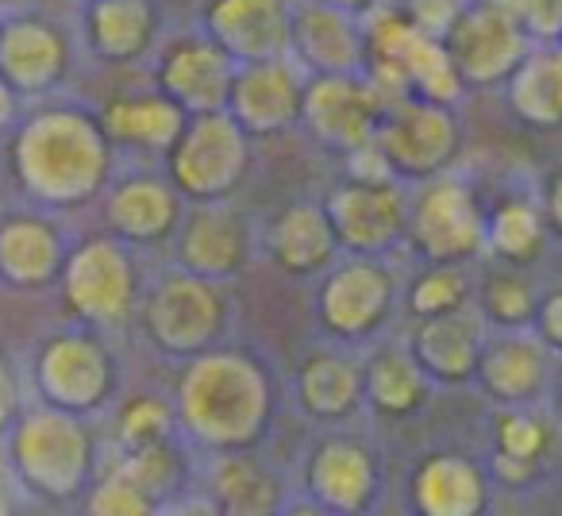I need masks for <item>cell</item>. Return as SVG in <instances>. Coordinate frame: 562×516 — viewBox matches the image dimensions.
Instances as JSON below:
<instances>
[{
	"instance_id": "cell-1",
	"label": "cell",
	"mask_w": 562,
	"mask_h": 516,
	"mask_svg": "<svg viewBox=\"0 0 562 516\" xmlns=\"http://www.w3.org/2000/svg\"><path fill=\"white\" fill-rule=\"evenodd\" d=\"M116 147L104 135L97 112L74 104L35 109L12 127L9 170L16 189L40 212L81 209L109 189Z\"/></svg>"
},
{
	"instance_id": "cell-2",
	"label": "cell",
	"mask_w": 562,
	"mask_h": 516,
	"mask_svg": "<svg viewBox=\"0 0 562 516\" xmlns=\"http://www.w3.org/2000/svg\"><path fill=\"white\" fill-rule=\"evenodd\" d=\"M170 405L189 444L212 455H243L270 428L273 385L250 355L216 347L186 362Z\"/></svg>"
},
{
	"instance_id": "cell-3",
	"label": "cell",
	"mask_w": 562,
	"mask_h": 516,
	"mask_svg": "<svg viewBox=\"0 0 562 516\" xmlns=\"http://www.w3.org/2000/svg\"><path fill=\"white\" fill-rule=\"evenodd\" d=\"M9 478L20 493L47 505H70L97 482V439L86 416L27 405L16 428L4 436Z\"/></svg>"
},
{
	"instance_id": "cell-4",
	"label": "cell",
	"mask_w": 562,
	"mask_h": 516,
	"mask_svg": "<svg viewBox=\"0 0 562 516\" xmlns=\"http://www.w3.org/2000/svg\"><path fill=\"white\" fill-rule=\"evenodd\" d=\"M135 321L155 351L173 359H196L220 347L232 324V301L224 285L193 278L186 270H170L150 290H143Z\"/></svg>"
},
{
	"instance_id": "cell-5",
	"label": "cell",
	"mask_w": 562,
	"mask_h": 516,
	"mask_svg": "<svg viewBox=\"0 0 562 516\" xmlns=\"http://www.w3.org/2000/svg\"><path fill=\"white\" fill-rule=\"evenodd\" d=\"M32 385L40 393V405L89 420L116 401L120 362L97 332H50L32 355Z\"/></svg>"
},
{
	"instance_id": "cell-6",
	"label": "cell",
	"mask_w": 562,
	"mask_h": 516,
	"mask_svg": "<svg viewBox=\"0 0 562 516\" xmlns=\"http://www.w3.org/2000/svg\"><path fill=\"white\" fill-rule=\"evenodd\" d=\"M63 305L81 328H124L135 316L143 298L139 267L132 247H124L112 235H93L70 247L58 274Z\"/></svg>"
},
{
	"instance_id": "cell-7",
	"label": "cell",
	"mask_w": 562,
	"mask_h": 516,
	"mask_svg": "<svg viewBox=\"0 0 562 516\" xmlns=\"http://www.w3.org/2000/svg\"><path fill=\"white\" fill-rule=\"evenodd\" d=\"M247 173V132L227 112L189 116L166 150V181L193 204H220Z\"/></svg>"
},
{
	"instance_id": "cell-8",
	"label": "cell",
	"mask_w": 562,
	"mask_h": 516,
	"mask_svg": "<svg viewBox=\"0 0 562 516\" xmlns=\"http://www.w3.org/2000/svg\"><path fill=\"white\" fill-rule=\"evenodd\" d=\"M405 243L428 267H462L485 250V212L467 181L431 178L408 197Z\"/></svg>"
},
{
	"instance_id": "cell-9",
	"label": "cell",
	"mask_w": 562,
	"mask_h": 516,
	"mask_svg": "<svg viewBox=\"0 0 562 516\" xmlns=\"http://www.w3.org/2000/svg\"><path fill=\"white\" fill-rule=\"evenodd\" d=\"M459 143L462 132L451 109L408 97V101H397L382 112L370 147L378 150L385 173L397 186L401 181L424 186L431 178H443L447 166L459 155Z\"/></svg>"
},
{
	"instance_id": "cell-10",
	"label": "cell",
	"mask_w": 562,
	"mask_h": 516,
	"mask_svg": "<svg viewBox=\"0 0 562 516\" xmlns=\"http://www.w3.org/2000/svg\"><path fill=\"white\" fill-rule=\"evenodd\" d=\"M397 298V278L382 258H351L328 270L316 290V316L336 344H367L385 328Z\"/></svg>"
},
{
	"instance_id": "cell-11",
	"label": "cell",
	"mask_w": 562,
	"mask_h": 516,
	"mask_svg": "<svg viewBox=\"0 0 562 516\" xmlns=\"http://www.w3.org/2000/svg\"><path fill=\"white\" fill-rule=\"evenodd\" d=\"M336 247L351 258H382L405 239L408 193L390 178H351L321 204Z\"/></svg>"
},
{
	"instance_id": "cell-12",
	"label": "cell",
	"mask_w": 562,
	"mask_h": 516,
	"mask_svg": "<svg viewBox=\"0 0 562 516\" xmlns=\"http://www.w3.org/2000/svg\"><path fill=\"white\" fill-rule=\"evenodd\" d=\"M443 51H447V63L451 70L459 74L462 89L474 86V89H490V86H501L508 81L520 63L531 55V43L528 35L516 27L513 16L482 0V4H467L459 12L451 27H447L443 40Z\"/></svg>"
},
{
	"instance_id": "cell-13",
	"label": "cell",
	"mask_w": 562,
	"mask_h": 516,
	"mask_svg": "<svg viewBox=\"0 0 562 516\" xmlns=\"http://www.w3.org/2000/svg\"><path fill=\"white\" fill-rule=\"evenodd\" d=\"M235 63L204 32L173 35L158 55V93L178 104L186 116H209L227 109Z\"/></svg>"
},
{
	"instance_id": "cell-14",
	"label": "cell",
	"mask_w": 562,
	"mask_h": 516,
	"mask_svg": "<svg viewBox=\"0 0 562 516\" xmlns=\"http://www.w3.org/2000/svg\"><path fill=\"white\" fill-rule=\"evenodd\" d=\"M382 97L367 86V78H308L301 124L321 147L359 155L374 143L382 120Z\"/></svg>"
},
{
	"instance_id": "cell-15",
	"label": "cell",
	"mask_w": 562,
	"mask_h": 516,
	"mask_svg": "<svg viewBox=\"0 0 562 516\" xmlns=\"http://www.w3.org/2000/svg\"><path fill=\"white\" fill-rule=\"evenodd\" d=\"M66 74H70V40L63 27L24 12L0 20V78L20 101L55 93Z\"/></svg>"
},
{
	"instance_id": "cell-16",
	"label": "cell",
	"mask_w": 562,
	"mask_h": 516,
	"mask_svg": "<svg viewBox=\"0 0 562 516\" xmlns=\"http://www.w3.org/2000/svg\"><path fill=\"white\" fill-rule=\"evenodd\" d=\"M308 501L331 516H367L382 493V470L367 444L351 436H328L305 459Z\"/></svg>"
},
{
	"instance_id": "cell-17",
	"label": "cell",
	"mask_w": 562,
	"mask_h": 516,
	"mask_svg": "<svg viewBox=\"0 0 562 516\" xmlns=\"http://www.w3.org/2000/svg\"><path fill=\"white\" fill-rule=\"evenodd\" d=\"M204 35L235 66L290 58V0H209Z\"/></svg>"
},
{
	"instance_id": "cell-18",
	"label": "cell",
	"mask_w": 562,
	"mask_h": 516,
	"mask_svg": "<svg viewBox=\"0 0 562 516\" xmlns=\"http://www.w3.org/2000/svg\"><path fill=\"white\" fill-rule=\"evenodd\" d=\"M250 227L235 209L220 204H196L173 232V258L178 270L204 282L224 285L235 278L250 258Z\"/></svg>"
},
{
	"instance_id": "cell-19",
	"label": "cell",
	"mask_w": 562,
	"mask_h": 516,
	"mask_svg": "<svg viewBox=\"0 0 562 516\" xmlns=\"http://www.w3.org/2000/svg\"><path fill=\"white\" fill-rule=\"evenodd\" d=\"M301 104H305V74L290 58H278V63L235 66L224 112L247 135H281L301 124Z\"/></svg>"
},
{
	"instance_id": "cell-20",
	"label": "cell",
	"mask_w": 562,
	"mask_h": 516,
	"mask_svg": "<svg viewBox=\"0 0 562 516\" xmlns=\"http://www.w3.org/2000/svg\"><path fill=\"white\" fill-rule=\"evenodd\" d=\"M551 374L554 355L531 332H497L485 336L474 382L501 408H536L551 390Z\"/></svg>"
},
{
	"instance_id": "cell-21",
	"label": "cell",
	"mask_w": 562,
	"mask_h": 516,
	"mask_svg": "<svg viewBox=\"0 0 562 516\" xmlns=\"http://www.w3.org/2000/svg\"><path fill=\"white\" fill-rule=\"evenodd\" d=\"M290 63L313 78H362L359 20L313 0L290 4Z\"/></svg>"
},
{
	"instance_id": "cell-22",
	"label": "cell",
	"mask_w": 562,
	"mask_h": 516,
	"mask_svg": "<svg viewBox=\"0 0 562 516\" xmlns=\"http://www.w3.org/2000/svg\"><path fill=\"white\" fill-rule=\"evenodd\" d=\"M70 255L66 235L47 212L20 209L0 216V285L20 293H40L58 285Z\"/></svg>"
},
{
	"instance_id": "cell-23",
	"label": "cell",
	"mask_w": 562,
	"mask_h": 516,
	"mask_svg": "<svg viewBox=\"0 0 562 516\" xmlns=\"http://www.w3.org/2000/svg\"><path fill=\"white\" fill-rule=\"evenodd\" d=\"M104 224L124 247H158L181 224V201L166 178L132 173L104 189Z\"/></svg>"
},
{
	"instance_id": "cell-24",
	"label": "cell",
	"mask_w": 562,
	"mask_h": 516,
	"mask_svg": "<svg viewBox=\"0 0 562 516\" xmlns=\"http://www.w3.org/2000/svg\"><path fill=\"white\" fill-rule=\"evenodd\" d=\"M405 347L428 382L467 385V382H474L477 355H482V347H485V324H482V316L474 313V305H467V309H459V313L416 321Z\"/></svg>"
},
{
	"instance_id": "cell-25",
	"label": "cell",
	"mask_w": 562,
	"mask_h": 516,
	"mask_svg": "<svg viewBox=\"0 0 562 516\" xmlns=\"http://www.w3.org/2000/svg\"><path fill=\"white\" fill-rule=\"evenodd\" d=\"M490 505V478L474 459L436 451L408 478L413 516H482Z\"/></svg>"
},
{
	"instance_id": "cell-26",
	"label": "cell",
	"mask_w": 562,
	"mask_h": 516,
	"mask_svg": "<svg viewBox=\"0 0 562 516\" xmlns=\"http://www.w3.org/2000/svg\"><path fill=\"white\" fill-rule=\"evenodd\" d=\"M81 40L97 63L132 66L155 47L158 9L155 0H86Z\"/></svg>"
},
{
	"instance_id": "cell-27",
	"label": "cell",
	"mask_w": 562,
	"mask_h": 516,
	"mask_svg": "<svg viewBox=\"0 0 562 516\" xmlns=\"http://www.w3.org/2000/svg\"><path fill=\"white\" fill-rule=\"evenodd\" d=\"M216 516H278L285 505V482L258 455H216L209 470V497Z\"/></svg>"
},
{
	"instance_id": "cell-28",
	"label": "cell",
	"mask_w": 562,
	"mask_h": 516,
	"mask_svg": "<svg viewBox=\"0 0 562 516\" xmlns=\"http://www.w3.org/2000/svg\"><path fill=\"white\" fill-rule=\"evenodd\" d=\"M293 397H297L301 413L321 424L351 420L362 408V362H355L336 347L313 351L301 362Z\"/></svg>"
},
{
	"instance_id": "cell-29",
	"label": "cell",
	"mask_w": 562,
	"mask_h": 516,
	"mask_svg": "<svg viewBox=\"0 0 562 516\" xmlns=\"http://www.w3.org/2000/svg\"><path fill=\"white\" fill-rule=\"evenodd\" d=\"M97 120H101L112 147L143 150V155H166L189 116L173 101H166L162 93H127V97H112L97 112Z\"/></svg>"
},
{
	"instance_id": "cell-30",
	"label": "cell",
	"mask_w": 562,
	"mask_h": 516,
	"mask_svg": "<svg viewBox=\"0 0 562 516\" xmlns=\"http://www.w3.org/2000/svg\"><path fill=\"white\" fill-rule=\"evenodd\" d=\"M336 250V235L321 204H293L273 220L266 235V255L273 258V267L293 278H313L328 270Z\"/></svg>"
},
{
	"instance_id": "cell-31",
	"label": "cell",
	"mask_w": 562,
	"mask_h": 516,
	"mask_svg": "<svg viewBox=\"0 0 562 516\" xmlns=\"http://www.w3.org/2000/svg\"><path fill=\"white\" fill-rule=\"evenodd\" d=\"M431 382L420 374L405 344H378L362 362V401L385 420H405L424 408Z\"/></svg>"
},
{
	"instance_id": "cell-32",
	"label": "cell",
	"mask_w": 562,
	"mask_h": 516,
	"mask_svg": "<svg viewBox=\"0 0 562 516\" xmlns=\"http://www.w3.org/2000/svg\"><path fill=\"white\" fill-rule=\"evenodd\" d=\"M547 247V220L536 201L528 197H508L485 216V250L501 258V267L524 270L543 258Z\"/></svg>"
},
{
	"instance_id": "cell-33",
	"label": "cell",
	"mask_w": 562,
	"mask_h": 516,
	"mask_svg": "<svg viewBox=\"0 0 562 516\" xmlns=\"http://www.w3.org/2000/svg\"><path fill=\"white\" fill-rule=\"evenodd\" d=\"M470 305H474V313L482 316V324H490V328L531 332L539 293L531 290V282L520 270L497 267V270H490V274H482V282L474 285Z\"/></svg>"
},
{
	"instance_id": "cell-34",
	"label": "cell",
	"mask_w": 562,
	"mask_h": 516,
	"mask_svg": "<svg viewBox=\"0 0 562 516\" xmlns=\"http://www.w3.org/2000/svg\"><path fill=\"white\" fill-rule=\"evenodd\" d=\"M508 97H513V109L520 112L528 124H539V127L562 124V104H559L554 78H551V51L536 47L524 58L520 70L508 78Z\"/></svg>"
},
{
	"instance_id": "cell-35",
	"label": "cell",
	"mask_w": 562,
	"mask_h": 516,
	"mask_svg": "<svg viewBox=\"0 0 562 516\" xmlns=\"http://www.w3.org/2000/svg\"><path fill=\"white\" fill-rule=\"evenodd\" d=\"M178 424H173V405L158 393H135L120 401L116 408V444L120 455L147 451V447L170 444Z\"/></svg>"
},
{
	"instance_id": "cell-36",
	"label": "cell",
	"mask_w": 562,
	"mask_h": 516,
	"mask_svg": "<svg viewBox=\"0 0 562 516\" xmlns=\"http://www.w3.org/2000/svg\"><path fill=\"white\" fill-rule=\"evenodd\" d=\"M493 439L497 451L493 459L520 462L528 470H539V459L551 447V424L536 413V408H501L493 416Z\"/></svg>"
},
{
	"instance_id": "cell-37",
	"label": "cell",
	"mask_w": 562,
	"mask_h": 516,
	"mask_svg": "<svg viewBox=\"0 0 562 516\" xmlns=\"http://www.w3.org/2000/svg\"><path fill=\"white\" fill-rule=\"evenodd\" d=\"M112 467L120 474H127L158 508L178 501V490H181V478H186V462H181L178 447L170 444H158V447H147V451H132V455H120Z\"/></svg>"
},
{
	"instance_id": "cell-38",
	"label": "cell",
	"mask_w": 562,
	"mask_h": 516,
	"mask_svg": "<svg viewBox=\"0 0 562 516\" xmlns=\"http://www.w3.org/2000/svg\"><path fill=\"white\" fill-rule=\"evenodd\" d=\"M474 298V285L462 274V267H428L408 290V313L413 321H431V316L459 313Z\"/></svg>"
},
{
	"instance_id": "cell-39",
	"label": "cell",
	"mask_w": 562,
	"mask_h": 516,
	"mask_svg": "<svg viewBox=\"0 0 562 516\" xmlns=\"http://www.w3.org/2000/svg\"><path fill=\"white\" fill-rule=\"evenodd\" d=\"M86 516H155L158 505L132 482L127 474H120L116 467H109L104 474H97V482L89 485L86 497Z\"/></svg>"
},
{
	"instance_id": "cell-40",
	"label": "cell",
	"mask_w": 562,
	"mask_h": 516,
	"mask_svg": "<svg viewBox=\"0 0 562 516\" xmlns=\"http://www.w3.org/2000/svg\"><path fill=\"white\" fill-rule=\"evenodd\" d=\"M27 408V385L20 367L12 362L9 351H0V439L16 428V420Z\"/></svg>"
},
{
	"instance_id": "cell-41",
	"label": "cell",
	"mask_w": 562,
	"mask_h": 516,
	"mask_svg": "<svg viewBox=\"0 0 562 516\" xmlns=\"http://www.w3.org/2000/svg\"><path fill=\"white\" fill-rule=\"evenodd\" d=\"M462 9H467L462 0H413L405 16H408V24H413L416 32L431 35V40H443L447 27L459 20Z\"/></svg>"
},
{
	"instance_id": "cell-42",
	"label": "cell",
	"mask_w": 562,
	"mask_h": 516,
	"mask_svg": "<svg viewBox=\"0 0 562 516\" xmlns=\"http://www.w3.org/2000/svg\"><path fill=\"white\" fill-rule=\"evenodd\" d=\"M531 336H536L551 355H562V290H551L539 298L536 321H531Z\"/></svg>"
},
{
	"instance_id": "cell-43",
	"label": "cell",
	"mask_w": 562,
	"mask_h": 516,
	"mask_svg": "<svg viewBox=\"0 0 562 516\" xmlns=\"http://www.w3.org/2000/svg\"><path fill=\"white\" fill-rule=\"evenodd\" d=\"M547 220V232H559L562 235V170L547 181V193H543V204H539Z\"/></svg>"
},
{
	"instance_id": "cell-44",
	"label": "cell",
	"mask_w": 562,
	"mask_h": 516,
	"mask_svg": "<svg viewBox=\"0 0 562 516\" xmlns=\"http://www.w3.org/2000/svg\"><path fill=\"white\" fill-rule=\"evenodd\" d=\"M313 4H324V9H336L351 20H362V16H374L382 9V0H313Z\"/></svg>"
},
{
	"instance_id": "cell-45",
	"label": "cell",
	"mask_w": 562,
	"mask_h": 516,
	"mask_svg": "<svg viewBox=\"0 0 562 516\" xmlns=\"http://www.w3.org/2000/svg\"><path fill=\"white\" fill-rule=\"evenodd\" d=\"M16 124H20V97L0 78V135H9Z\"/></svg>"
},
{
	"instance_id": "cell-46",
	"label": "cell",
	"mask_w": 562,
	"mask_h": 516,
	"mask_svg": "<svg viewBox=\"0 0 562 516\" xmlns=\"http://www.w3.org/2000/svg\"><path fill=\"white\" fill-rule=\"evenodd\" d=\"M155 516H216L212 513V505L209 501H196V497H178V501H170V505H162Z\"/></svg>"
},
{
	"instance_id": "cell-47",
	"label": "cell",
	"mask_w": 562,
	"mask_h": 516,
	"mask_svg": "<svg viewBox=\"0 0 562 516\" xmlns=\"http://www.w3.org/2000/svg\"><path fill=\"white\" fill-rule=\"evenodd\" d=\"M0 516H20V490L4 474H0Z\"/></svg>"
},
{
	"instance_id": "cell-48",
	"label": "cell",
	"mask_w": 562,
	"mask_h": 516,
	"mask_svg": "<svg viewBox=\"0 0 562 516\" xmlns=\"http://www.w3.org/2000/svg\"><path fill=\"white\" fill-rule=\"evenodd\" d=\"M278 516H331V513L316 505V501H308V497H293V501H285V505H281Z\"/></svg>"
},
{
	"instance_id": "cell-49",
	"label": "cell",
	"mask_w": 562,
	"mask_h": 516,
	"mask_svg": "<svg viewBox=\"0 0 562 516\" xmlns=\"http://www.w3.org/2000/svg\"><path fill=\"white\" fill-rule=\"evenodd\" d=\"M547 397H551V405H554V416L562 420V359H559V367H554V374H551V390H547Z\"/></svg>"
},
{
	"instance_id": "cell-50",
	"label": "cell",
	"mask_w": 562,
	"mask_h": 516,
	"mask_svg": "<svg viewBox=\"0 0 562 516\" xmlns=\"http://www.w3.org/2000/svg\"><path fill=\"white\" fill-rule=\"evenodd\" d=\"M551 51V78H554V93H559V104H562V43H554Z\"/></svg>"
},
{
	"instance_id": "cell-51",
	"label": "cell",
	"mask_w": 562,
	"mask_h": 516,
	"mask_svg": "<svg viewBox=\"0 0 562 516\" xmlns=\"http://www.w3.org/2000/svg\"><path fill=\"white\" fill-rule=\"evenodd\" d=\"M0 4H16V0H0Z\"/></svg>"
}]
</instances>
